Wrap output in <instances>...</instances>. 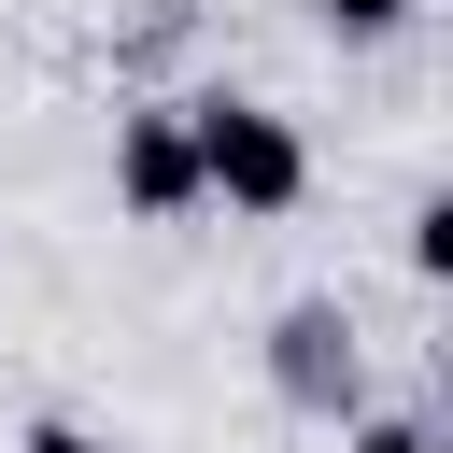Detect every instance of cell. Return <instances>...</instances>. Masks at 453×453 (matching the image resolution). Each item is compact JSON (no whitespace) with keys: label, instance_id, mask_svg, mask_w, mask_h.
<instances>
[{"label":"cell","instance_id":"6da1fadb","mask_svg":"<svg viewBox=\"0 0 453 453\" xmlns=\"http://www.w3.org/2000/svg\"><path fill=\"white\" fill-rule=\"evenodd\" d=\"M184 142H198V198H226V212H297L311 198V142L269 99H184Z\"/></svg>","mask_w":453,"mask_h":453},{"label":"cell","instance_id":"7a4b0ae2","mask_svg":"<svg viewBox=\"0 0 453 453\" xmlns=\"http://www.w3.org/2000/svg\"><path fill=\"white\" fill-rule=\"evenodd\" d=\"M269 382H283V411H297V425H340V411L368 396V368H354V326H340V297H297V311L269 326Z\"/></svg>","mask_w":453,"mask_h":453},{"label":"cell","instance_id":"3957f363","mask_svg":"<svg viewBox=\"0 0 453 453\" xmlns=\"http://www.w3.org/2000/svg\"><path fill=\"white\" fill-rule=\"evenodd\" d=\"M113 198H127L142 226L198 212V142H184V99H142V113H113Z\"/></svg>","mask_w":453,"mask_h":453},{"label":"cell","instance_id":"277c9868","mask_svg":"<svg viewBox=\"0 0 453 453\" xmlns=\"http://www.w3.org/2000/svg\"><path fill=\"white\" fill-rule=\"evenodd\" d=\"M411 269H425V283L453 269V198H425V212H411Z\"/></svg>","mask_w":453,"mask_h":453},{"label":"cell","instance_id":"5b68a950","mask_svg":"<svg viewBox=\"0 0 453 453\" xmlns=\"http://www.w3.org/2000/svg\"><path fill=\"white\" fill-rule=\"evenodd\" d=\"M396 14H411V0H326V28H340V42H382Z\"/></svg>","mask_w":453,"mask_h":453},{"label":"cell","instance_id":"8992f818","mask_svg":"<svg viewBox=\"0 0 453 453\" xmlns=\"http://www.w3.org/2000/svg\"><path fill=\"white\" fill-rule=\"evenodd\" d=\"M14 453H99V439H85V425H28Z\"/></svg>","mask_w":453,"mask_h":453}]
</instances>
